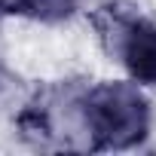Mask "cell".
<instances>
[{"instance_id":"obj_1","label":"cell","mask_w":156,"mask_h":156,"mask_svg":"<svg viewBox=\"0 0 156 156\" xmlns=\"http://www.w3.org/2000/svg\"><path fill=\"white\" fill-rule=\"evenodd\" d=\"M76 126L92 150H129L150 132V104L138 83H95L73 98Z\"/></svg>"},{"instance_id":"obj_2","label":"cell","mask_w":156,"mask_h":156,"mask_svg":"<svg viewBox=\"0 0 156 156\" xmlns=\"http://www.w3.org/2000/svg\"><path fill=\"white\" fill-rule=\"evenodd\" d=\"M98 31L107 52L122 64L132 83L156 86V22L107 6L98 16Z\"/></svg>"},{"instance_id":"obj_3","label":"cell","mask_w":156,"mask_h":156,"mask_svg":"<svg viewBox=\"0 0 156 156\" xmlns=\"http://www.w3.org/2000/svg\"><path fill=\"white\" fill-rule=\"evenodd\" d=\"M3 12L31 19V22H43V25H58L67 22L76 9H80V0H0Z\"/></svg>"}]
</instances>
